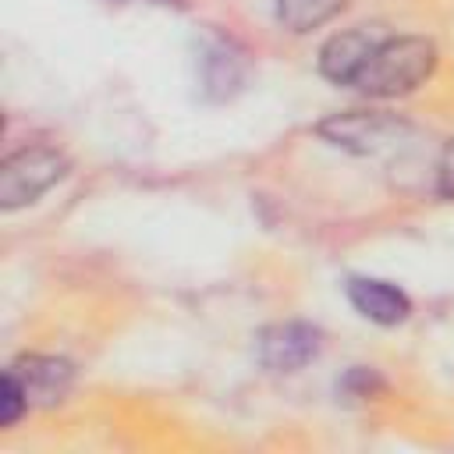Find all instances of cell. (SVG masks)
Returning a JSON list of instances; mask_svg holds the SVG:
<instances>
[{"label": "cell", "mask_w": 454, "mask_h": 454, "mask_svg": "<svg viewBox=\"0 0 454 454\" xmlns=\"http://www.w3.org/2000/svg\"><path fill=\"white\" fill-rule=\"evenodd\" d=\"M436 192L443 199H454V138H447V145L436 160Z\"/></svg>", "instance_id": "cell-11"}, {"label": "cell", "mask_w": 454, "mask_h": 454, "mask_svg": "<svg viewBox=\"0 0 454 454\" xmlns=\"http://www.w3.org/2000/svg\"><path fill=\"white\" fill-rule=\"evenodd\" d=\"M25 411H28L25 390L18 387V380L11 372H4V383H0V426H14Z\"/></svg>", "instance_id": "cell-10"}, {"label": "cell", "mask_w": 454, "mask_h": 454, "mask_svg": "<svg viewBox=\"0 0 454 454\" xmlns=\"http://www.w3.org/2000/svg\"><path fill=\"white\" fill-rule=\"evenodd\" d=\"M348 0H273V18L294 35L316 32L344 11Z\"/></svg>", "instance_id": "cell-9"}, {"label": "cell", "mask_w": 454, "mask_h": 454, "mask_svg": "<svg viewBox=\"0 0 454 454\" xmlns=\"http://www.w3.org/2000/svg\"><path fill=\"white\" fill-rule=\"evenodd\" d=\"M67 156L57 145H21L11 156H4L0 163V209L14 213L21 206L39 202V195H46L53 184H60L67 177Z\"/></svg>", "instance_id": "cell-2"}, {"label": "cell", "mask_w": 454, "mask_h": 454, "mask_svg": "<svg viewBox=\"0 0 454 454\" xmlns=\"http://www.w3.org/2000/svg\"><path fill=\"white\" fill-rule=\"evenodd\" d=\"M202 82L213 96H227L234 89H241L245 82V53L234 50V43H213L202 57Z\"/></svg>", "instance_id": "cell-8"}, {"label": "cell", "mask_w": 454, "mask_h": 454, "mask_svg": "<svg viewBox=\"0 0 454 454\" xmlns=\"http://www.w3.org/2000/svg\"><path fill=\"white\" fill-rule=\"evenodd\" d=\"M4 372H11L18 380V387L28 397V408L64 401L74 383V365L57 355H21Z\"/></svg>", "instance_id": "cell-5"}, {"label": "cell", "mask_w": 454, "mask_h": 454, "mask_svg": "<svg viewBox=\"0 0 454 454\" xmlns=\"http://www.w3.org/2000/svg\"><path fill=\"white\" fill-rule=\"evenodd\" d=\"M344 294L351 309L376 326H397L411 316V298L397 284L380 280V277H348Z\"/></svg>", "instance_id": "cell-6"}, {"label": "cell", "mask_w": 454, "mask_h": 454, "mask_svg": "<svg viewBox=\"0 0 454 454\" xmlns=\"http://www.w3.org/2000/svg\"><path fill=\"white\" fill-rule=\"evenodd\" d=\"M259 362L273 372H298L301 365L316 362L323 351V333L312 323L287 319V323H270L255 337Z\"/></svg>", "instance_id": "cell-4"}, {"label": "cell", "mask_w": 454, "mask_h": 454, "mask_svg": "<svg viewBox=\"0 0 454 454\" xmlns=\"http://www.w3.org/2000/svg\"><path fill=\"white\" fill-rule=\"evenodd\" d=\"M380 35L376 25H355V28H344L337 35H330L323 46H319V74L333 85H344L351 82L358 60L365 57V50L372 46V39Z\"/></svg>", "instance_id": "cell-7"}, {"label": "cell", "mask_w": 454, "mask_h": 454, "mask_svg": "<svg viewBox=\"0 0 454 454\" xmlns=\"http://www.w3.org/2000/svg\"><path fill=\"white\" fill-rule=\"evenodd\" d=\"M316 131L330 145H340V149H351L362 156H376L383 149L401 145L404 135L411 131V124L394 114H380V110H351V114H333Z\"/></svg>", "instance_id": "cell-3"}, {"label": "cell", "mask_w": 454, "mask_h": 454, "mask_svg": "<svg viewBox=\"0 0 454 454\" xmlns=\"http://www.w3.org/2000/svg\"><path fill=\"white\" fill-rule=\"evenodd\" d=\"M436 64H440V53H436L433 39L415 35V32L390 35V32L380 28L372 46L358 60L348 89H355L369 99L408 96V92H415L419 85H426L433 78Z\"/></svg>", "instance_id": "cell-1"}]
</instances>
